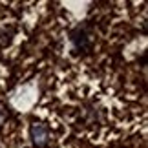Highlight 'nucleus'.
I'll list each match as a JSON object with an SVG mask.
<instances>
[{"instance_id":"1","label":"nucleus","mask_w":148,"mask_h":148,"mask_svg":"<svg viewBox=\"0 0 148 148\" xmlns=\"http://www.w3.org/2000/svg\"><path fill=\"white\" fill-rule=\"evenodd\" d=\"M29 134H31V141L35 148H46L49 143V128L48 124L44 123H33L31 128H29Z\"/></svg>"},{"instance_id":"2","label":"nucleus","mask_w":148,"mask_h":148,"mask_svg":"<svg viewBox=\"0 0 148 148\" xmlns=\"http://www.w3.org/2000/svg\"><path fill=\"white\" fill-rule=\"evenodd\" d=\"M71 44H73V48H75L77 51H84V49H88L90 48V42H88V35H86V31L84 29H75L71 33Z\"/></svg>"},{"instance_id":"3","label":"nucleus","mask_w":148,"mask_h":148,"mask_svg":"<svg viewBox=\"0 0 148 148\" xmlns=\"http://www.w3.org/2000/svg\"><path fill=\"white\" fill-rule=\"evenodd\" d=\"M4 123V115H2V113H0V124H2Z\"/></svg>"}]
</instances>
